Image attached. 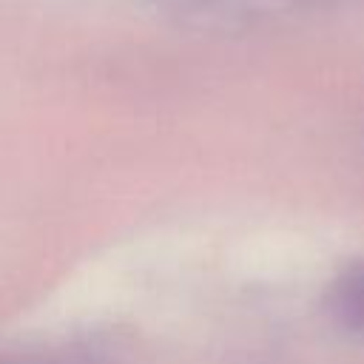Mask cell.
Masks as SVG:
<instances>
[{
	"mask_svg": "<svg viewBox=\"0 0 364 364\" xmlns=\"http://www.w3.org/2000/svg\"><path fill=\"white\" fill-rule=\"evenodd\" d=\"M324 313L347 336L364 338V259L350 262L327 282Z\"/></svg>",
	"mask_w": 364,
	"mask_h": 364,
	"instance_id": "cell-1",
	"label": "cell"
}]
</instances>
